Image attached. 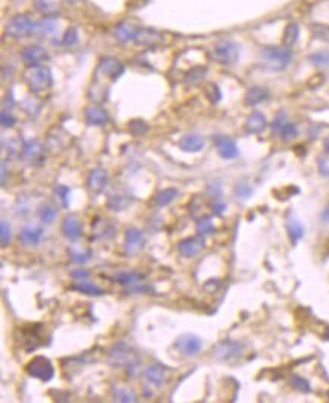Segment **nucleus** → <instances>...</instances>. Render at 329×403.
Here are the masks:
<instances>
[{"label": "nucleus", "mask_w": 329, "mask_h": 403, "mask_svg": "<svg viewBox=\"0 0 329 403\" xmlns=\"http://www.w3.org/2000/svg\"><path fill=\"white\" fill-rule=\"evenodd\" d=\"M106 361L111 367H117V369L126 367L132 376H135L138 373L140 364H141L135 350L123 341H118V343L111 346V349L108 350V355H106Z\"/></svg>", "instance_id": "1"}, {"label": "nucleus", "mask_w": 329, "mask_h": 403, "mask_svg": "<svg viewBox=\"0 0 329 403\" xmlns=\"http://www.w3.org/2000/svg\"><path fill=\"white\" fill-rule=\"evenodd\" d=\"M23 79L32 93H42L52 85L50 68L46 65H32L24 70Z\"/></svg>", "instance_id": "2"}, {"label": "nucleus", "mask_w": 329, "mask_h": 403, "mask_svg": "<svg viewBox=\"0 0 329 403\" xmlns=\"http://www.w3.org/2000/svg\"><path fill=\"white\" fill-rule=\"evenodd\" d=\"M261 58L266 64V67H268L270 70L279 71L284 70L290 65L293 53L290 50V47L284 46V47H266L261 52Z\"/></svg>", "instance_id": "3"}, {"label": "nucleus", "mask_w": 329, "mask_h": 403, "mask_svg": "<svg viewBox=\"0 0 329 403\" xmlns=\"http://www.w3.org/2000/svg\"><path fill=\"white\" fill-rule=\"evenodd\" d=\"M243 349V344L238 341L224 340L212 349V358L218 363H234L242 358Z\"/></svg>", "instance_id": "4"}, {"label": "nucleus", "mask_w": 329, "mask_h": 403, "mask_svg": "<svg viewBox=\"0 0 329 403\" xmlns=\"http://www.w3.org/2000/svg\"><path fill=\"white\" fill-rule=\"evenodd\" d=\"M26 373L30 378L40 379L42 382H49L55 376V367L50 363L49 358L46 356H35L26 366Z\"/></svg>", "instance_id": "5"}, {"label": "nucleus", "mask_w": 329, "mask_h": 403, "mask_svg": "<svg viewBox=\"0 0 329 403\" xmlns=\"http://www.w3.org/2000/svg\"><path fill=\"white\" fill-rule=\"evenodd\" d=\"M36 24L34 23V20L29 17V15H24V14H18V15H14L8 24H6V29H5V33L11 38H24L28 36L29 33H32L35 30Z\"/></svg>", "instance_id": "6"}, {"label": "nucleus", "mask_w": 329, "mask_h": 403, "mask_svg": "<svg viewBox=\"0 0 329 403\" xmlns=\"http://www.w3.org/2000/svg\"><path fill=\"white\" fill-rule=\"evenodd\" d=\"M240 55V47L238 44H235L232 41H220L216 44V47L212 49V56L218 64L223 65H230L238 59Z\"/></svg>", "instance_id": "7"}, {"label": "nucleus", "mask_w": 329, "mask_h": 403, "mask_svg": "<svg viewBox=\"0 0 329 403\" xmlns=\"http://www.w3.org/2000/svg\"><path fill=\"white\" fill-rule=\"evenodd\" d=\"M202 346H204L202 338L199 335L190 334V332H185V334L179 335L174 341V347L184 356H188V358H193V356L199 355V352L202 350Z\"/></svg>", "instance_id": "8"}, {"label": "nucleus", "mask_w": 329, "mask_h": 403, "mask_svg": "<svg viewBox=\"0 0 329 403\" xmlns=\"http://www.w3.org/2000/svg\"><path fill=\"white\" fill-rule=\"evenodd\" d=\"M134 202H135L134 194H130L129 191L123 188H116L108 194L106 208L112 212H123L128 208H130Z\"/></svg>", "instance_id": "9"}, {"label": "nucleus", "mask_w": 329, "mask_h": 403, "mask_svg": "<svg viewBox=\"0 0 329 403\" xmlns=\"http://www.w3.org/2000/svg\"><path fill=\"white\" fill-rule=\"evenodd\" d=\"M22 156L30 165H41L46 161V149H44V144L40 140H36V138L24 141L23 143Z\"/></svg>", "instance_id": "10"}, {"label": "nucleus", "mask_w": 329, "mask_h": 403, "mask_svg": "<svg viewBox=\"0 0 329 403\" xmlns=\"http://www.w3.org/2000/svg\"><path fill=\"white\" fill-rule=\"evenodd\" d=\"M110 184V173L105 168H92L86 177V188L94 196L102 194Z\"/></svg>", "instance_id": "11"}, {"label": "nucleus", "mask_w": 329, "mask_h": 403, "mask_svg": "<svg viewBox=\"0 0 329 403\" xmlns=\"http://www.w3.org/2000/svg\"><path fill=\"white\" fill-rule=\"evenodd\" d=\"M146 246V237L143 231L136 228H129L124 232V252L128 256H135Z\"/></svg>", "instance_id": "12"}, {"label": "nucleus", "mask_w": 329, "mask_h": 403, "mask_svg": "<svg viewBox=\"0 0 329 403\" xmlns=\"http://www.w3.org/2000/svg\"><path fill=\"white\" fill-rule=\"evenodd\" d=\"M124 71V67L123 64L117 59V58H112V56H106L100 61L99 67H98V73L110 77L111 80H116L117 77H120Z\"/></svg>", "instance_id": "13"}, {"label": "nucleus", "mask_w": 329, "mask_h": 403, "mask_svg": "<svg viewBox=\"0 0 329 403\" xmlns=\"http://www.w3.org/2000/svg\"><path fill=\"white\" fill-rule=\"evenodd\" d=\"M22 58H23V61L28 64V67H32V65H42L44 61L49 59V53H47V52L44 50V47L34 44V46H28V47L23 49V52H22Z\"/></svg>", "instance_id": "14"}, {"label": "nucleus", "mask_w": 329, "mask_h": 403, "mask_svg": "<svg viewBox=\"0 0 329 403\" xmlns=\"http://www.w3.org/2000/svg\"><path fill=\"white\" fill-rule=\"evenodd\" d=\"M205 147V138L200 133H185V135L179 140V149L186 152V153H198L204 150Z\"/></svg>", "instance_id": "15"}, {"label": "nucleus", "mask_w": 329, "mask_h": 403, "mask_svg": "<svg viewBox=\"0 0 329 403\" xmlns=\"http://www.w3.org/2000/svg\"><path fill=\"white\" fill-rule=\"evenodd\" d=\"M204 249V240L199 237H188L178 243V252L185 258H194Z\"/></svg>", "instance_id": "16"}, {"label": "nucleus", "mask_w": 329, "mask_h": 403, "mask_svg": "<svg viewBox=\"0 0 329 403\" xmlns=\"http://www.w3.org/2000/svg\"><path fill=\"white\" fill-rule=\"evenodd\" d=\"M44 237V229L36 225H24L18 234V238L26 246H38Z\"/></svg>", "instance_id": "17"}, {"label": "nucleus", "mask_w": 329, "mask_h": 403, "mask_svg": "<svg viewBox=\"0 0 329 403\" xmlns=\"http://www.w3.org/2000/svg\"><path fill=\"white\" fill-rule=\"evenodd\" d=\"M61 231L64 234L66 238L72 240V241H76L82 237V225L79 218L74 215V214H70L67 215L64 220H62V225H61Z\"/></svg>", "instance_id": "18"}, {"label": "nucleus", "mask_w": 329, "mask_h": 403, "mask_svg": "<svg viewBox=\"0 0 329 403\" xmlns=\"http://www.w3.org/2000/svg\"><path fill=\"white\" fill-rule=\"evenodd\" d=\"M114 281H117L120 285L126 287V288H130L134 291H143L146 290V287H140V282L143 281V276L138 272H134V270H126V272H120L114 276Z\"/></svg>", "instance_id": "19"}, {"label": "nucleus", "mask_w": 329, "mask_h": 403, "mask_svg": "<svg viewBox=\"0 0 329 403\" xmlns=\"http://www.w3.org/2000/svg\"><path fill=\"white\" fill-rule=\"evenodd\" d=\"M85 121L90 126H105L110 121V115L105 108L98 106V105H91L85 109Z\"/></svg>", "instance_id": "20"}, {"label": "nucleus", "mask_w": 329, "mask_h": 403, "mask_svg": "<svg viewBox=\"0 0 329 403\" xmlns=\"http://www.w3.org/2000/svg\"><path fill=\"white\" fill-rule=\"evenodd\" d=\"M216 147H217L218 155L223 159H235L238 156V147L235 144V141L230 140L229 137H224V135L216 137Z\"/></svg>", "instance_id": "21"}, {"label": "nucleus", "mask_w": 329, "mask_h": 403, "mask_svg": "<svg viewBox=\"0 0 329 403\" xmlns=\"http://www.w3.org/2000/svg\"><path fill=\"white\" fill-rule=\"evenodd\" d=\"M166 376H167V369L164 366H161L160 363L150 364L143 373L144 381L150 387H161L162 382L166 381Z\"/></svg>", "instance_id": "22"}, {"label": "nucleus", "mask_w": 329, "mask_h": 403, "mask_svg": "<svg viewBox=\"0 0 329 403\" xmlns=\"http://www.w3.org/2000/svg\"><path fill=\"white\" fill-rule=\"evenodd\" d=\"M140 27L135 26L134 23L130 21H122L116 26V30H114V38L122 42V44H126L129 41H135L136 38V33H138Z\"/></svg>", "instance_id": "23"}, {"label": "nucleus", "mask_w": 329, "mask_h": 403, "mask_svg": "<svg viewBox=\"0 0 329 403\" xmlns=\"http://www.w3.org/2000/svg\"><path fill=\"white\" fill-rule=\"evenodd\" d=\"M162 41V35L158 30L149 29V27H140L135 42L140 44V46H156Z\"/></svg>", "instance_id": "24"}, {"label": "nucleus", "mask_w": 329, "mask_h": 403, "mask_svg": "<svg viewBox=\"0 0 329 403\" xmlns=\"http://www.w3.org/2000/svg\"><path fill=\"white\" fill-rule=\"evenodd\" d=\"M34 5L46 17H54L60 12L62 0H34Z\"/></svg>", "instance_id": "25"}, {"label": "nucleus", "mask_w": 329, "mask_h": 403, "mask_svg": "<svg viewBox=\"0 0 329 403\" xmlns=\"http://www.w3.org/2000/svg\"><path fill=\"white\" fill-rule=\"evenodd\" d=\"M111 393H112V397H114L116 402H120V403H135V402H138L136 394L129 387L116 385V387H112Z\"/></svg>", "instance_id": "26"}, {"label": "nucleus", "mask_w": 329, "mask_h": 403, "mask_svg": "<svg viewBox=\"0 0 329 403\" xmlns=\"http://www.w3.org/2000/svg\"><path fill=\"white\" fill-rule=\"evenodd\" d=\"M72 290L78 291V293H84V294H88V296H104L105 291L98 287L96 284L90 282L88 279H82V281H76L73 285H72Z\"/></svg>", "instance_id": "27"}, {"label": "nucleus", "mask_w": 329, "mask_h": 403, "mask_svg": "<svg viewBox=\"0 0 329 403\" xmlns=\"http://www.w3.org/2000/svg\"><path fill=\"white\" fill-rule=\"evenodd\" d=\"M287 232H288V237H290L292 243L296 244L299 240L304 238L305 228L296 217H288V220H287Z\"/></svg>", "instance_id": "28"}, {"label": "nucleus", "mask_w": 329, "mask_h": 403, "mask_svg": "<svg viewBox=\"0 0 329 403\" xmlns=\"http://www.w3.org/2000/svg\"><path fill=\"white\" fill-rule=\"evenodd\" d=\"M38 217L42 225H52L58 217V208L52 203H42L38 209Z\"/></svg>", "instance_id": "29"}, {"label": "nucleus", "mask_w": 329, "mask_h": 403, "mask_svg": "<svg viewBox=\"0 0 329 403\" xmlns=\"http://www.w3.org/2000/svg\"><path fill=\"white\" fill-rule=\"evenodd\" d=\"M246 127H248V130L250 132V133H261L266 127H267V120H266V117L261 114V112H254L249 118H248V121H246Z\"/></svg>", "instance_id": "30"}, {"label": "nucleus", "mask_w": 329, "mask_h": 403, "mask_svg": "<svg viewBox=\"0 0 329 403\" xmlns=\"http://www.w3.org/2000/svg\"><path fill=\"white\" fill-rule=\"evenodd\" d=\"M267 91L261 86H254L250 88L249 91L246 93V103L250 105V106H255V105H260L261 102H264L267 99Z\"/></svg>", "instance_id": "31"}, {"label": "nucleus", "mask_w": 329, "mask_h": 403, "mask_svg": "<svg viewBox=\"0 0 329 403\" xmlns=\"http://www.w3.org/2000/svg\"><path fill=\"white\" fill-rule=\"evenodd\" d=\"M178 196V190L176 188H166V190H161L156 196H155V205L162 208V206H167L170 205Z\"/></svg>", "instance_id": "32"}, {"label": "nucleus", "mask_w": 329, "mask_h": 403, "mask_svg": "<svg viewBox=\"0 0 329 403\" xmlns=\"http://www.w3.org/2000/svg\"><path fill=\"white\" fill-rule=\"evenodd\" d=\"M196 231L198 234L204 238V237H208L211 234H214L216 231V226L211 220V217H202L196 221Z\"/></svg>", "instance_id": "33"}, {"label": "nucleus", "mask_w": 329, "mask_h": 403, "mask_svg": "<svg viewBox=\"0 0 329 403\" xmlns=\"http://www.w3.org/2000/svg\"><path fill=\"white\" fill-rule=\"evenodd\" d=\"M41 35H49V33H54L56 32L58 26H56V20L54 17H44L35 27Z\"/></svg>", "instance_id": "34"}, {"label": "nucleus", "mask_w": 329, "mask_h": 403, "mask_svg": "<svg viewBox=\"0 0 329 403\" xmlns=\"http://www.w3.org/2000/svg\"><path fill=\"white\" fill-rule=\"evenodd\" d=\"M298 38H299V26L296 23L287 24V27L284 30V46L292 47L293 44L298 41Z\"/></svg>", "instance_id": "35"}, {"label": "nucleus", "mask_w": 329, "mask_h": 403, "mask_svg": "<svg viewBox=\"0 0 329 403\" xmlns=\"http://www.w3.org/2000/svg\"><path fill=\"white\" fill-rule=\"evenodd\" d=\"M128 129L129 132L132 133V135H146L148 130H149V126L144 120H132L129 124H128Z\"/></svg>", "instance_id": "36"}, {"label": "nucleus", "mask_w": 329, "mask_h": 403, "mask_svg": "<svg viewBox=\"0 0 329 403\" xmlns=\"http://www.w3.org/2000/svg\"><path fill=\"white\" fill-rule=\"evenodd\" d=\"M252 194H254V188L248 182L242 181V182H238L237 185H235V196H237L238 199L248 200L249 197H252Z\"/></svg>", "instance_id": "37"}, {"label": "nucleus", "mask_w": 329, "mask_h": 403, "mask_svg": "<svg viewBox=\"0 0 329 403\" xmlns=\"http://www.w3.org/2000/svg\"><path fill=\"white\" fill-rule=\"evenodd\" d=\"M290 385L294 388V390H298V391H300V393H310L311 391V387H310V382L305 379V378H302V376H299V375H294V376H292V379H290Z\"/></svg>", "instance_id": "38"}, {"label": "nucleus", "mask_w": 329, "mask_h": 403, "mask_svg": "<svg viewBox=\"0 0 329 403\" xmlns=\"http://www.w3.org/2000/svg\"><path fill=\"white\" fill-rule=\"evenodd\" d=\"M54 193H55V197H58L60 199V203L62 205V208H67L68 206V196H70V188L68 187H66V185H56L55 187V190H54Z\"/></svg>", "instance_id": "39"}, {"label": "nucleus", "mask_w": 329, "mask_h": 403, "mask_svg": "<svg viewBox=\"0 0 329 403\" xmlns=\"http://www.w3.org/2000/svg\"><path fill=\"white\" fill-rule=\"evenodd\" d=\"M68 255H70L72 262H74V264H85V262L90 261V258H91V252H90V250L82 252V250L70 249V250H68Z\"/></svg>", "instance_id": "40"}, {"label": "nucleus", "mask_w": 329, "mask_h": 403, "mask_svg": "<svg viewBox=\"0 0 329 403\" xmlns=\"http://www.w3.org/2000/svg\"><path fill=\"white\" fill-rule=\"evenodd\" d=\"M280 138L284 140V141H290V140H293L296 135H298V126L294 124V123H292V121H288L286 126H284V129L280 130Z\"/></svg>", "instance_id": "41"}, {"label": "nucleus", "mask_w": 329, "mask_h": 403, "mask_svg": "<svg viewBox=\"0 0 329 403\" xmlns=\"http://www.w3.org/2000/svg\"><path fill=\"white\" fill-rule=\"evenodd\" d=\"M288 123V117H287V114H286V111H280V112H278V115L274 117V120H273V124H272V127H273V132L274 133H280V130L284 129V126Z\"/></svg>", "instance_id": "42"}, {"label": "nucleus", "mask_w": 329, "mask_h": 403, "mask_svg": "<svg viewBox=\"0 0 329 403\" xmlns=\"http://www.w3.org/2000/svg\"><path fill=\"white\" fill-rule=\"evenodd\" d=\"M206 74V68L205 67H196V68H192L190 73H188L186 76V82H190V83H198L200 82Z\"/></svg>", "instance_id": "43"}, {"label": "nucleus", "mask_w": 329, "mask_h": 403, "mask_svg": "<svg viewBox=\"0 0 329 403\" xmlns=\"http://www.w3.org/2000/svg\"><path fill=\"white\" fill-rule=\"evenodd\" d=\"M310 61L314 64V65H318V67H324V65H329V52L323 50V52H317V53H312L310 56Z\"/></svg>", "instance_id": "44"}, {"label": "nucleus", "mask_w": 329, "mask_h": 403, "mask_svg": "<svg viewBox=\"0 0 329 403\" xmlns=\"http://www.w3.org/2000/svg\"><path fill=\"white\" fill-rule=\"evenodd\" d=\"M11 237H12V232H11L10 223L2 221V225H0V241H2V246L4 247L11 243Z\"/></svg>", "instance_id": "45"}, {"label": "nucleus", "mask_w": 329, "mask_h": 403, "mask_svg": "<svg viewBox=\"0 0 329 403\" xmlns=\"http://www.w3.org/2000/svg\"><path fill=\"white\" fill-rule=\"evenodd\" d=\"M312 35L317 39L329 41V24H314L312 26Z\"/></svg>", "instance_id": "46"}, {"label": "nucleus", "mask_w": 329, "mask_h": 403, "mask_svg": "<svg viewBox=\"0 0 329 403\" xmlns=\"http://www.w3.org/2000/svg\"><path fill=\"white\" fill-rule=\"evenodd\" d=\"M205 93H206V97L212 102V103H217L222 97V93H220V88L216 85V83H210L206 88H205Z\"/></svg>", "instance_id": "47"}, {"label": "nucleus", "mask_w": 329, "mask_h": 403, "mask_svg": "<svg viewBox=\"0 0 329 403\" xmlns=\"http://www.w3.org/2000/svg\"><path fill=\"white\" fill-rule=\"evenodd\" d=\"M78 42V30L74 27H68V30L66 32V35L62 36V44L66 47H70L73 44Z\"/></svg>", "instance_id": "48"}, {"label": "nucleus", "mask_w": 329, "mask_h": 403, "mask_svg": "<svg viewBox=\"0 0 329 403\" xmlns=\"http://www.w3.org/2000/svg\"><path fill=\"white\" fill-rule=\"evenodd\" d=\"M206 194L210 197H214V200H218L222 197V185L220 182H210L208 184V188H206Z\"/></svg>", "instance_id": "49"}, {"label": "nucleus", "mask_w": 329, "mask_h": 403, "mask_svg": "<svg viewBox=\"0 0 329 403\" xmlns=\"http://www.w3.org/2000/svg\"><path fill=\"white\" fill-rule=\"evenodd\" d=\"M0 121H2V126H4V127H8V129L14 127L16 123H17L16 117H12V115H11L10 112H6V111H2V115H0Z\"/></svg>", "instance_id": "50"}, {"label": "nucleus", "mask_w": 329, "mask_h": 403, "mask_svg": "<svg viewBox=\"0 0 329 403\" xmlns=\"http://www.w3.org/2000/svg\"><path fill=\"white\" fill-rule=\"evenodd\" d=\"M72 276H73L74 281L90 279V272H88V270H84V268H79V270H76V272L72 273Z\"/></svg>", "instance_id": "51"}, {"label": "nucleus", "mask_w": 329, "mask_h": 403, "mask_svg": "<svg viewBox=\"0 0 329 403\" xmlns=\"http://www.w3.org/2000/svg\"><path fill=\"white\" fill-rule=\"evenodd\" d=\"M211 209H212V212H214L216 215H222V214L226 211V205H224V203H222V202H218V200H214V203H212Z\"/></svg>", "instance_id": "52"}, {"label": "nucleus", "mask_w": 329, "mask_h": 403, "mask_svg": "<svg viewBox=\"0 0 329 403\" xmlns=\"http://www.w3.org/2000/svg\"><path fill=\"white\" fill-rule=\"evenodd\" d=\"M322 221H323V223H328V225H329V206H326V208L322 211Z\"/></svg>", "instance_id": "53"}, {"label": "nucleus", "mask_w": 329, "mask_h": 403, "mask_svg": "<svg viewBox=\"0 0 329 403\" xmlns=\"http://www.w3.org/2000/svg\"><path fill=\"white\" fill-rule=\"evenodd\" d=\"M6 161H2V185H5L6 182Z\"/></svg>", "instance_id": "54"}, {"label": "nucleus", "mask_w": 329, "mask_h": 403, "mask_svg": "<svg viewBox=\"0 0 329 403\" xmlns=\"http://www.w3.org/2000/svg\"><path fill=\"white\" fill-rule=\"evenodd\" d=\"M324 150H326V153H329V138L324 141Z\"/></svg>", "instance_id": "55"}, {"label": "nucleus", "mask_w": 329, "mask_h": 403, "mask_svg": "<svg viewBox=\"0 0 329 403\" xmlns=\"http://www.w3.org/2000/svg\"><path fill=\"white\" fill-rule=\"evenodd\" d=\"M323 338H324L326 341H329V328L326 329V332H324V335H323Z\"/></svg>", "instance_id": "56"}, {"label": "nucleus", "mask_w": 329, "mask_h": 403, "mask_svg": "<svg viewBox=\"0 0 329 403\" xmlns=\"http://www.w3.org/2000/svg\"><path fill=\"white\" fill-rule=\"evenodd\" d=\"M328 397H329V393H328Z\"/></svg>", "instance_id": "57"}]
</instances>
